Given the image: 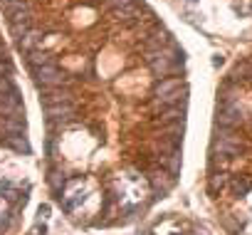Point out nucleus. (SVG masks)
<instances>
[{"mask_svg":"<svg viewBox=\"0 0 252 235\" xmlns=\"http://www.w3.org/2000/svg\"><path fill=\"white\" fill-rule=\"evenodd\" d=\"M3 8H5V15L10 18V25L20 20H30V10H28L25 0H5Z\"/></svg>","mask_w":252,"mask_h":235,"instance_id":"obj_3","label":"nucleus"},{"mask_svg":"<svg viewBox=\"0 0 252 235\" xmlns=\"http://www.w3.org/2000/svg\"><path fill=\"white\" fill-rule=\"evenodd\" d=\"M30 65H32V67H42V65H52V55H47V52H37V50H32V52H30Z\"/></svg>","mask_w":252,"mask_h":235,"instance_id":"obj_7","label":"nucleus"},{"mask_svg":"<svg viewBox=\"0 0 252 235\" xmlns=\"http://www.w3.org/2000/svg\"><path fill=\"white\" fill-rule=\"evenodd\" d=\"M42 42V33H37V30H30V33H25L23 37H20V50H25V52H32L37 45Z\"/></svg>","mask_w":252,"mask_h":235,"instance_id":"obj_6","label":"nucleus"},{"mask_svg":"<svg viewBox=\"0 0 252 235\" xmlns=\"http://www.w3.org/2000/svg\"><path fill=\"white\" fill-rule=\"evenodd\" d=\"M47 116H52V119H67V116L72 114V104L69 101H60V104H47L45 106Z\"/></svg>","mask_w":252,"mask_h":235,"instance_id":"obj_5","label":"nucleus"},{"mask_svg":"<svg viewBox=\"0 0 252 235\" xmlns=\"http://www.w3.org/2000/svg\"><path fill=\"white\" fill-rule=\"evenodd\" d=\"M109 5L114 10H124V8H136V0H109Z\"/></svg>","mask_w":252,"mask_h":235,"instance_id":"obj_8","label":"nucleus"},{"mask_svg":"<svg viewBox=\"0 0 252 235\" xmlns=\"http://www.w3.org/2000/svg\"><path fill=\"white\" fill-rule=\"evenodd\" d=\"M0 111L8 114V116H18V111H20L18 92H3V94H0Z\"/></svg>","mask_w":252,"mask_h":235,"instance_id":"obj_4","label":"nucleus"},{"mask_svg":"<svg viewBox=\"0 0 252 235\" xmlns=\"http://www.w3.org/2000/svg\"><path fill=\"white\" fill-rule=\"evenodd\" d=\"M32 74L37 79V84L42 89H60L62 84L69 82V77L52 62V65H42V67H32Z\"/></svg>","mask_w":252,"mask_h":235,"instance_id":"obj_1","label":"nucleus"},{"mask_svg":"<svg viewBox=\"0 0 252 235\" xmlns=\"http://www.w3.org/2000/svg\"><path fill=\"white\" fill-rule=\"evenodd\" d=\"M242 122V109H240V104L235 101V99H225L222 101V106H220V111H218V124L222 127V129H230V127H237Z\"/></svg>","mask_w":252,"mask_h":235,"instance_id":"obj_2","label":"nucleus"}]
</instances>
